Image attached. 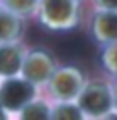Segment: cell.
Masks as SVG:
<instances>
[{"instance_id": "6da1fadb", "label": "cell", "mask_w": 117, "mask_h": 120, "mask_svg": "<svg viewBox=\"0 0 117 120\" xmlns=\"http://www.w3.org/2000/svg\"><path fill=\"white\" fill-rule=\"evenodd\" d=\"M35 82L24 79H16L14 75L0 84V103L5 110L21 112L35 98Z\"/></svg>"}, {"instance_id": "5bb4252c", "label": "cell", "mask_w": 117, "mask_h": 120, "mask_svg": "<svg viewBox=\"0 0 117 120\" xmlns=\"http://www.w3.org/2000/svg\"><path fill=\"white\" fill-rule=\"evenodd\" d=\"M112 100H114V106L117 108V82H115V86L112 88Z\"/></svg>"}, {"instance_id": "3957f363", "label": "cell", "mask_w": 117, "mask_h": 120, "mask_svg": "<svg viewBox=\"0 0 117 120\" xmlns=\"http://www.w3.org/2000/svg\"><path fill=\"white\" fill-rule=\"evenodd\" d=\"M50 89L59 101H71L72 98L79 96V93L83 89L81 72L72 67L60 69L57 72L53 70L52 81H50Z\"/></svg>"}, {"instance_id": "52a82bcc", "label": "cell", "mask_w": 117, "mask_h": 120, "mask_svg": "<svg viewBox=\"0 0 117 120\" xmlns=\"http://www.w3.org/2000/svg\"><path fill=\"white\" fill-rule=\"evenodd\" d=\"M93 31L98 41L103 43L117 41V12L107 10L103 14H98L93 22Z\"/></svg>"}, {"instance_id": "7c38bea8", "label": "cell", "mask_w": 117, "mask_h": 120, "mask_svg": "<svg viewBox=\"0 0 117 120\" xmlns=\"http://www.w3.org/2000/svg\"><path fill=\"white\" fill-rule=\"evenodd\" d=\"M105 64H107V67L112 70V72L117 74V45L110 46L109 52L105 53Z\"/></svg>"}, {"instance_id": "9c48e42d", "label": "cell", "mask_w": 117, "mask_h": 120, "mask_svg": "<svg viewBox=\"0 0 117 120\" xmlns=\"http://www.w3.org/2000/svg\"><path fill=\"white\" fill-rule=\"evenodd\" d=\"M38 4L40 0H2V7L17 15H29Z\"/></svg>"}, {"instance_id": "4fadbf2b", "label": "cell", "mask_w": 117, "mask_h": 120, "mask_svg": "<svg viewBox=\"0 0 117 120\" xmlns=\"http://www.w3.org/2000/svg\"><path fill=\"white\" fill-rule=\"evenodd\" d=\"M100 7L107 10H117V0H97Z\"/></svg>"}, {"instance_id": "ba28073f", "label": "cell", "mask_w": 117, "mask_h": 120, "mask_svg": "<svg viewBox=\"0 0 117 120\" xmlns=\"http://www.w3.org/2000/svg\"><path fill=\"white\" fill-rule=\"evenodd\" d=\"M23 33V24L17 14L7 9H0V43L14 41Z\"/></svg>"}, {"instance_id": "30bf717a", "label": "cell", "mask_w": 117, "mask_h": 120, "mask_svg": "<svg viewBox=\"0 0 117 120\" xmlns=\"http://www.w3.org/2000/svg\"><path fill=\"white\" fill-rule=\"evenodd\" d=\"M50 117L52 118H60V120H77L83 118V110L76 105H71L67 101H62L60 105H57L50 112Z\"/></svg>"}, {"instance_id": "5b68a950", "label": "cell", "mask_w": 117, "mask_h": 120, "mask_svg": "<svg viewBox=\"0 0 117 120\" xmlns=\"http://www.w3.org/2000/svg\"><path fill=\"white\" fill-rule=\"evenodd\" d=\"M23 74L31 82H45L53 74V60L45 50H35L23 60Z\"/></svg>"}, {"instance_id": "277c9868", "label": "cell", "mask_w": 117, "mask_h": 120, "mask_svg": "<svg viewBox=\"0 0 117 120\" xmlns=\"http://www.w3.org/2000/svg\"><path fill=\"white\" fill-rule=\"evenodd\" d=\"M43 21L53 28H67L74 22V0H41Z\"/></svg>"}, {"instance_id": "9a60e30c", "label": "cell", "mask_w": 117, "mask_h": 120, "mask_svg": "<svg viewBox=\"0 0 117 120\" xmlns=\"http://www.w3.org/2000/svg\"><path fill=\"white\" fill-rule=\"evenodd\" d=\"M4 112H5V108L2 106V103H0V120H2V118H5V113H4Z\"/></svg>"}, {"instance_id": "8992f818", "label": "cell", "mask_w": 117, "mask_h": 120, "mask_svg": "<svg viewBox=\"0 0 117 120\" xmlns=\"http://www.w3.org/2000/svg\"><path fill=\"white\" fill-rule=\"evenodd\" d=\"M23 50L12 41L0 43V75L12 77L23 67Z\"/></svg>"}, {"instance_id": "7a4b0ae2", "label": "cell", "mask_w": 117, "mask_h": 120, "mask_svg": "<svg viewBox=\"0 0 117 120\" xmlns=\"http://www.w3.org/2000/svg\"><path fill=\"white\" fill-rule=\"evenodd\" d=\"M77 106L83 110V113L90 115H103L110 112L114 106L112 100V89L103 82H90L79 93Z\"/></svg>"}, {"instance_id": "8fae6325", "label": "cell", "mask_w": 117, "mask_h": 120, "mask_svg": "<svg viewBox=\"0 0 117 120\" xmlns=\"http://www.w3.org/2000/svg\"><path fill=\"white\" fill-rule=\"evenodd\" d=\"M50 110L43 101H29L28 105L21 110V118H48Z\"/></svg>"}]
</instances>
